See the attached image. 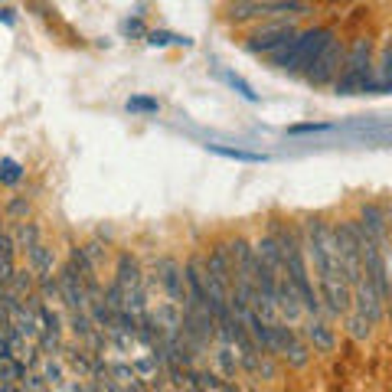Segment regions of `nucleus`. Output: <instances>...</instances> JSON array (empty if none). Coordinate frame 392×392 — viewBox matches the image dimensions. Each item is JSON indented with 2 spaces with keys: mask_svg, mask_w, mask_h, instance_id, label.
<instances>
[{
  "mask_svg": "<svg viewBox=\"0 0 392 392\" xmlns=\"http://www.w3.org/2000/svg\"><path fill=\"white\" fill-rule=\"evenodd\" d=\"M334 36L330 27H307V29H297L295 36L288 39L281 49L271 53V66L285 69V72H304L311 66V59L324 49V43Z\"/></svg>",
  "mask_w": 392,
  "mask_h": 392,
  "instance_id": "nucleus-1",
  "label": "nucleus"
},
{
  "mask_svg": "<svg viewBox=\"0 0 392 392\" xmlns=\"http://www.w3.org/2000/svg\"><path fill=\"white\" fill-rule=\"evenodd\" d=\"M212 363H216V373L222 379H236L242 373L239 366V353H236V344H222V340H212Z\"/></svg>",
  "mask_w": 392,
  "mask_h": 392,
  "instance_id": "nucleus-11",
  "label": "nucleus"
},
{
  "mask_svg": "<svg viewBox=\"0 0 392 392\" xmlns=\"http://www.w3.org/2000/svg\"><path fill=\"white\" fill-rule=\"evenodd\" d=\"M210 151H212V154H222V157H229V161H245V163H262V161H265V157H262V154L236 151V147H219V144H212Z\"/></svg>",
  "mask_w": 392,
  "mask_h": 392,
  "instance_id": "nucleus-18",
  "label": "nucleus"
},
{
  "mask_svg": "<svg viewBox=\"0 0 392 392\" xmlns=\"http://www.w3.org/2000/svg\"><path fill=\"white\" fill-rule=\"evenodd\" d=\"M307 0H232L226 17L236 23L245 20H271V17H288V13H304Z\"/></svg>",
  "mask_w": 392,
  "mask_h": 392,
  "instance_id": "nucleus-3",
  "label": "nucleus"
},
{
  "mask_svg": "<svg viewBox=\"0 0 392 392\" xmlns=\"http://www.w3.org/2000/svg\"><path fill=\"white\" fill-rule=\"evenodd\" d=\"M344 317H346V334L353 337V340H366V337H370L373 324H370L363 314H356V311H346Z\"/></svg>",
  "mask_w": 392,
  "mask_h": 392,
  "instance_id": "nucleus-16",
  "label": "nucleus"
},
{
  "mask_svg": "<svg viewBox=\"0 0 392 392\" xmlns=\"http://www.w3.org/2000/svg\"><path fill=\"white\" fill-rule=\"evenodd\" d=\"M297 33L295 20L288 17H271L265 20V23H259V27L249 29V36H245V46L252 49V53H275V49H281L288 43V39Z\"/></svg>",
  "mask_w": 392,
  "mask_h": 392,
  "instance_id": "nucleus-4",
  "label": "nucleus"
},
{
  "mask_svg": "<svg viewBox=\"0 0 392 392\" xmlns=\"http://www.w3.org/2000/svg\"><path fill=\"white\" fill-rule=\"evenodd\" d=\"M0 229H4V210H0Z\"/></svg>",
  "mask_w": 392,
  "mask_h": 392,
  "instance_id": "nucleus-24",
  "label": "nucleus"
},
{
  "mask_svg": "<svg viewBox=\"0 0 392 392\" xmlns=\"http://www.w3.org/2000/svg\"><path fill=\"white\" fill-rule=\"evenodd\" d=\"M108 373H111L115 389H144L147 386V383H141V376L134 373L131 363H108Z\"/></svg>",
  "mask_w": 392,
  "mask_h": 392,
  "instance_id": "nucleus-14",
  "label": "nucleus"
},
{
  "mask_svg": "<svg viewBox=\"0 0 392 392\" xmlns=\"http://www.w3.org/2000/svg\"><path fill=\"white\" fill-rule=\"evenodd\" d=\"M360 92H373V43L366 36L353 39L337 76V95H360Z\"/></svg>",
  "mask_w": 392,
  "mask_h": 392,
  "instance_id": "nucleus-2",
  "label": "nucleus"
},
{
  "mask_svg": "<svg viewBox=\"0 0 392 392\" xmlns=\"http://www.w3.org/2000/svg\"><path fill=\"white\" fill-rule=\"evenodd\" d=\"M128 111H157V98H144V95H137V98H131L128 102Z\"/></svg>",
  "mask_w": 392,
  "mask_h": 392,
  "instance_id": "nucleus-21",
  "label": "nucleus"
},
{
  "mask_svg": "<svg viewBox=\"0 0 392 392\" xmlns=\"http://www.w3.org/2000/svg\"><path fill=\"white\" fill-rule=\"evenodd\" d=\"M151 43H154V46H167V43H190V39L170 36V33H151Z\"/></svg>",
  "mask_w": 392,
  "mask_h": 392,
  "instance_id": "nucleus-22",
  "label": "nucleus"
},
{
  "mask_svg": "<svg viewBox=\"0 0 392 392\" xmlns=\"http://www.w3.org/2000/svg\"><path fill=\"white\" fill-rule=\"evenodd\" d=\"M29 216V200L27 196H10L7 206H4V219L7 222H20Z\"/></svg>",
  "mask_w": 392,
  "mask_h": 392,
  "instance_id": "nucleus-17",
  "label": "nucleus"
},
{
  "mask_svg": "<svg viewBox=\"0 0 392 392\" xmlns=\"http://www.w3.org/2000/svg\"><path fill=\"white\" fill-rule=\"evenodd\" d=\"M56 281H59V297H62L66 311H88L86 281H82V275H79V268L72 262H66V265L59 268Z\"/></svg>",
  "mask_w": 392,
  "mask_h": 392,
  "instance_id": "nucleus-7",
  "label": "nucleus"
},
{
  "mask_svg": "<svg viewBox=\"0 0 392 392\" xmlns=\"http://www.w3.org/2000/svg\"><path fill=\"white\" fill-rule=\"evenodd\" d=\"M20 180H23L20 163L10 161V157H4V161H0V183H10V187H13V183H20Z\"/></svg>",
  "mask_w": 392,
  "mask_h": 392,
  "instance_id": "nucleus-20",
  "label": "nucleus"
},
{
  "mask_svg": "<svg viewBox=\"0 0 392 392\" xmlns=\"http://www.w3.org/2000/svg\"><path fill=\"white\" fill-rule=\"evenodd\" d=\"M203 265H206V271H210L219 285L232 288V259H229V245H222V242H216L206 255H203Z\"/></svg>",
  "mask_w": 392,
  "mask_h": 392,
  "instance_id": "nucleus-10",
  "label": "nucleus"
},
{
  "mask_svg": "<svg viewBox=\"0 0 392 392\" xmlns=\"http://www.w3.org/2000/svg\"><path fill=\"white\" fill-rule=\"evenodd\" d=\"M344 56H346V49L344 43L337 36H330L324 43V49L317 53L314 59H311V66L304 69V76L311 86H330V82H337V76H340V69H344Z\"/></svg>",
  "mask_w": 392,
  "mask_h": 392,
  "instance_id": "nucleus-5",
  "label": "nucleus"
},
{
  "mask_svg": "<svg viewBox=\"0 0 392 392\" xmlns=\"http://www.w3.org/2000/svg\"><path fill=\"white\" fill-rule=\"evenodd\" d=\"M154 285L163 291V297L167 301H177V304L183 307V301H187V278H183V265L173 255H161V259H154Z\"/></svg>",
  "mask_w": 392,
  "mask_h": 392,
  "instance_id": "nucleus-6",
  "label": "nucleus"
},
{
  "mask_svg": "<svg viewBox=\"0 0 392 392\" xmlns=\"http://www.w3.org/2000/svg\"><path fill=\"white\" fill-rule=\"evenodd\" d=\"M389 232H392V229H389Z\"/></svg>",
  "mask_w": 392,
  "mask_h": 392,
  "instance_id": "nucleus-25",
  "label": "nucleus"
},
{
  "mask_svg": "<svg viewBox=\"0 0 392 392\" xmlns=\"http://www.w3.org/2000/svg\"><path fill=\"white\" fill-rule=\"evenodd\" d=\"M13 245H17V252H27L29 245H36L39 242V226L36 222H27V219H20V222H13Z\"/></svg>",
  "mask_w": 392,
  "mask_h": 392,
  "instance_id": "nucleus-15",
  "label": "nucleus"
},
{
  "mask_svg": "<svg viewBox=\"0 0 392 392\" xmlns=\"http://www.w3.org/2000/svg\"><path fill=\"white\" fill-rule=\"evenodd\" d=\"M23 255H27V265H29V271H33L36 278H46V275L56 271V252L49 249L43 239H39L36 245H29Z\"/></svg>",
  "mask_w": 392,
  "mask_h": 392,
  "instance_id": "nucleus-12",
  "label": "nucleus"
},
{
  "mask_svg": "<svg viewBox=\"0 0 392 392\" xmlns=\"http://www.w3.org/2000/svg\"><path fill=\"white\" fill-rule=\"evenodd\" d=\"M376 88L392 92V33L386 36L383 53H379V69H376V76H373V92Z\"/></svg>",
  "mask_w": 392,
  "mask_h": 392,
  "instance_id": "nucleus-13",
  "label": "nucleus"
},
{
  "mask_svg": "<svg viewBox=\"0 0 392 392\" xmlns=\"http://www.w3.org/2000/svg\"><path fill=\"white\" fill-rule=\"evenodd\" d=\"M330 125H295L291 134H307V131H327Z\"/></svg>",
  "mask_w": 392,
  "mask_h": 392,
  "instance_id": "nucleus-23",
  "label": "nucleus"
},
{
  "mask_svg": "<svg viewBox=\"0 0 392 392\" xmlns=\"http://www.w3.org/2000/svg\"><path fill=\"white\" fill-rule=\"evenodd\" d=\"M307 340V346H314V353H334L337 350V334L334 327L327 324V320H320V317H311L304 324V334H301Z\"/></svg>",
  "mask_w": 392,
  "mask_h": 392,
  "instance_id": "nucleus-9",
  "label": "nucleus"
},
{
  "mask_svg": "<svg viewBox=\"0 0 392 392\" xmlns=\"http://www.w3.org/2000/svg\"><path fill=\"white\" fill-rule=\"evenodd\" d=\"M82 252H86V259H88V265L95 268H102L108 262V249L105 245H102V242H88V245H82Z\"/></svg>",
  "mask_w": 392,
  "mask_h": 392,
  "instance_id": "nucleus-19",
  "label": "nucleus"
},
{
  "mask_svg": "<svg viewBox=\"0 0 392 392\" xmlns=\"http://www.w3.org/2000/svg\"><path fill=\"white\" fill-rule=\"evenodd\" d=\"M356 222H360L366 236L376 239L379 245L389 242V216H386L383 206H376V203H363V206H360V219Z\"/></svg>",
  "mask_w": 392,
  "mask_h": 392,
  "instance_id": "nucleus-8",
  "label": "nucleus"
}]
</instances>
